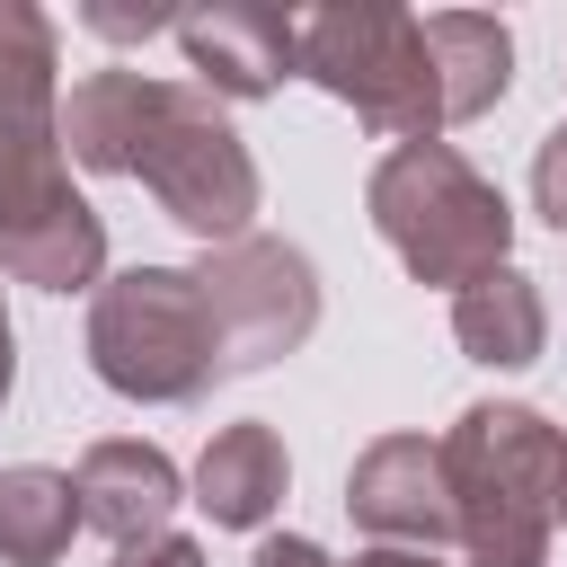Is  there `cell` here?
I'll list each match as a JSON object with an SVG mask.
<instances>
[{
	"label": "cell",
	"instance_id": "cell-16",
	"mask_svg": "<svg viewBox=\"0 0 567 567\" xmlns=\"http://www.w3.org/2000/svg\"><path fill=\"white\" fill-rule=\"evenodd\" d=\"M0 266H9L18 284H35V292H80V284H97V275H106V221H97V204H71V213L0 239Z\"/></svg>",
	"mask_w": 567,
	"mask_h": 567
},
{
	"label": "cell",
	"instance_id": "cell-1",
	"mask_svg": "<svg viewBox=\"0 0 567 567\" xmlns=\"http://www.w3.org/2000/svg\"><path fill=\"white\" fill-rule=\"evenodd\" d=\"M452 514L470 567H549V540L567 523V434L523 399H478L443 434Z\"/></svg>",
	"mask_w": 567,
	"mask_h": 567
},
{
	"label": "cell",
	"instance_id": "cell-3",
	"mask_svg": "<svg viewBox=\"0 0 567 567\" xmlns=\"http://www.w3.org/2000/svg\"><path fill=\"white\" fill-rule=\"evenodd\" d=\"M89 363L115 399L142 408H186L204 399L221 372V328L213 301L195 284V266H124L97 284L89 301Z\"/></svg>",
	"mask_w": 567,
	"mask_h": 567
},
{
	"label": "cell",
	"instance_id": "cell-8",
	"mask_svg": "<svg viewBox=\"0 0 567 567\" xmlns=\"http://www.w3.org/2000/svg\"><path fill=\"white\" fill-rule=\"evenodd\" d=\"M346 514H354L372 540H390V549H443V540H461L443 443H425V434H381V443H363L354 470H346Z\"/></svg>",
	"mask_w": 567,
	"mask_h": 567
},
{
	"label": "cell",
	"instance_id": "cell-10",
	"mask_svg": "<svg viewBox=\"0 0 567 567\" xmlns=\"http://www.w3.org/2000/svg\"><path fill=\"white\" fill-rule=\"evenodd\" d=\"M71 487H80V523L106 532L115 549L168 532V514H177V461H168L159 443H133V434L89 443L80 470H71Z\"/></svg>",
	"mask_w": 567,
	"mask_h": 567
},
{
	"label": "cell",
	"instance_id": "cell-22",
	"mask_svg": "<svg viewBox=\"0 0 567 567\" xmlns=\"http://www.w3.org/2000/svg\"><path fill=\"white\" fill-rule=\"evenodd\" d=\"M9 390H18V328H9V301H0V408H9Z\"/></svg>",
	"mask_w": 567,
	"mask_h": 567
},
{
	"label": "cell",
	"instance_id": "cell-15",
	"mask_svg": "<svg viewBox=\"0 0 567 567\" xmlns=\"http://www.w3.org/2000/svg\"><path fill=\"white\" fill-rule=\"evenodd\" d=\"M80 532V487L44 461L0 470V567H53Z\"/></svg>",
	"mask_w": 567,
	"mask_h": 567
},
{
	"label": "cell",
	"instance_id": "cell-11",
	"mask_svg": "<svg viewBox=\"0 0 567 567\" xmlns=\"http://www.w3.org/2000/svg\"><path fill=\"white\" fill-rule=\"evenodd\" d=\"M284 478H292L284 434L248 416V425H221V434L204 443V461H195V505H204L221 532H266V514L284 505Z\"/></svg>",
	"mask_w": 567,
	"mask_h": 567
},
{
	"label": "cell",
	"instance_id": "cell-17",
	"mask_svg": "<svg viewBox=\"0 0 567 567\" xmlns=\"http://www.w3.org/2000/svg\"><path fill=\"white\" fill-rule=\"evenodd\" d=\"M532 204H540L549 230H567V124H549L540 151H532Z\"/></svg>",
	"mask_w": 567,
	"mask_h": 567
},
{
	"label": "cell",
	"instance_id": "cell-4",
	"mask_svg": "<svg viewBox=\"0 0 567 567\" xmlns=\"http://www.w3.org/2000/svg\"><path fill=\"white\" fill-rule=\"evenodd\" d=\"M301 80L354 106L381 142H443V80L425 53V18L390 0H328L301 18Z\"/></svg>",
	"mask_w": 567,
	"mask_h": 567
},
{
	"label": "cell",
	"instance_id": "cell-2",
	"mask_svg": "<svg viewBox=\"0 0 567 567\" xmlns=\"http://www.w3.org/2000/svg\"><path fill=\"white\" fill-rule=\"evenodd\" d=\"M363 213L372 230L390 239V257L416 275V284H478L496 266H514V204L452 151V142H408V151H381L372 186H363Z\"/></svg>",
	"mask_w": 567,
	"mask_h": 567
},
{
	"label": "cell",
	"instance_id": "cell-19",
	"mask_svg": "<svg viewBox=\"0 0 567 567\" xmlns=\"http://www.w3.org/2000/svg\"><path fill=\"white\" fill-rule=\"evenodd\" d=\"M89 27L97 35H177V18H159V9H89Z\"/></svg>",
	"mask_w": 567,
	"mask_h": 567
},
{
	"label": "cell",
	"instance_id": "cell-5",
	"mask_svg": "<svg viewBox=\"0 0 567 567\" xmlns=\"http://www.w3.org/2000/svg\"><path fill=\"white\" fill-rule=\"evenodd\" d=\"M133 177L159 195V213L177 230H195L204 248L248 239L257 221V159L230 133L221 97L186 89V80H151L142 97V133H133Z\"/></svg>",
	"mask_w": 567,
	"mask_h": 567
},
{
	"label": "cell",
	"instance_id": "cell-21",
	"mask_svg": "<svg viewBox=\"0 0 567 567\" xmlns=\"http://www.w3.org/2000/svg\"><path fill=\"white\" fill-rule=\"evenodd\" d=\"M354 567H452V558H434V549H354Z\"/></svg>",
	"mask_w": 567,
	"mask_h": 567
},
{
	"label": "cell",
	"instance_id": "cell-9",
	"mask_svg": "<svg viewBox=\"0 0 567 567\" xmlns=\"http://www.w3.org/2000/svg\"><path fill=\"white\" fill-rule=\"evenodd\" d=\"M177 44H186L204 97H275L301 71V18L266 9V0L195 9V18H177Z\"/></svg>",
	"mask_w": 567,
	"mask_h": 567
},
{
	"label": "cell",
	"instance_id": "cell-13",
	"mask_svg": "<svg viewBox=\"0 0 567 567\" xmlns=\"http://www.w3.org/2000/svg\"><path fill=\"white\" fill-rule=\"evenodd\" d=\"M425 53H434V80H443V124H470L514 89V35L487 9H434Z\"/></svg>",
	"mask_w": 567,
	"mask_h": 567
},
{
	"label": "cell",
	"instance_id": "cell-18",
	"mask_svg": "<svg viewBox=\"0 0 567 567\" xmlns=\"http://www.w3.org/2000/svg\"><path fill=\"white\" fill-rule=\"evenodd\" d=\"M115 567H204V549H195L186 532H151V540H133V549H115Z\"/></svg>",
	"mask_w": 567,
	"mask_h": 567
},
{
	"label": "cell",
	"instance_id": "cell-20",
	"mask_svg": "<svg viewBox=\"0 0 567 567\" xmlns=\"http://www.w3.org/2000/svg\"><path fill=\"white\" fill-rule=\"evenodd\" d=\"M248 567H328V549L319 540H301V532H275V540H257V558Z\"/></svg>",
	"mask_w": 567,
	"mask_h": 567
},
{
	"label": "cell",
	"instance_id": "cell-7",
	"mask_svg": "<svg viewBox=\"0 0 567 567\" xmlns=\"http://www.w3.org/2000/svg\"><path fill=\"white\" fill-rule=\"evenodd\" d=\"M195 284L213 301V328H221V372H266L284 354L310 346L319 328V275L292 239H230V248H204L195 257Z\"/></svg>",
	"mask_w": 567,
	"mask_h": 567
},
{
	"label": "cell",
	"instance_id": "cell-14",
	"mask_svg": "<svg viewBox=\"0 0 567 567\" xmlns=\"http://www.w3.org/2000/svg\"><path fill=\"white\" fill-rule=\"evenodd\" d=\"M142 97H151V71H89L71 80L62 97V151L71 168H97V177H133V133H142Z\"/></svg>",
	"mask_w": 567,
	"mask_h": 567
},
{
	"label": "cell",
	"instance_id": "cell-6",
	"mask_svg": "<svg viewBox=\"0 0 567 567\" xmlns=\"http://www.w3.org/2000/svg\"><path fill=\"white\" fill-rule=\"evenodd\" d=\"M62 89H53V18L35 0H0V239L71 213Z\"/></svg>",
	"mask_w": 567,
	"mask_h": 567
},
{
	"label": "cell",
	"instance_id": "cell-12",
	"mask_svg": "<svg viewBox=\"0 0 567 567\" xmlns=\"http://www.w3.org/2000/svg\"><path fill=\"white\" fill-rule=\"evenodd\" d=\"M452 337H461L470 363L523 372V363L549 346V301H540V284H532L523 266H496V275H478V284L452 292Z\"/></svg>",
	"mask_w": 567,
	"mask_h": 567
}]
</instances>
